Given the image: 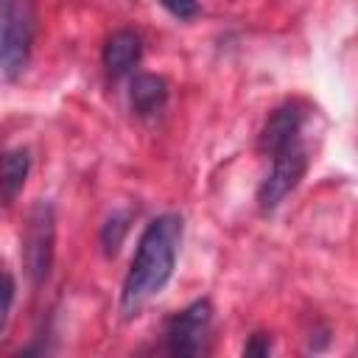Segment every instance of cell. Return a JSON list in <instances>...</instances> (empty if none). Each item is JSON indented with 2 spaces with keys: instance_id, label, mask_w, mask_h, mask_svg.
Returning a JSON list of instances; mask_svg holds the SVG:
<instances>
[{
  "instance_id": "cell-6",
  "label": "cell",
  "mask_w": 358,
  "mask_h": 358,
  "mask_svg": "<svg viewBox=\"0 0 358 358\" xmlns=\"http://www.w3.org/2000/svg\"><path fill=\"white\" fill-rule=\"evenodd\" d=\"M302 120H305V112L299 103H282L277 106L268 120L263 123L260 129V137H257V148L263 154H280L282 148L294 145L296 137H299V129H302Z\"/></svg>"
},
{
  "instance_id": "cell-7",
  "label": "cell",
  "mask_w": 358,
  "mask_h": 358,
  "mask_svg": "<svg viewBox=\"0 0 358 358\" xmlns=\"http://www.w3.org/2000/svg\"><path fill=\"white\" fill-rule=\"evenodd\" d=\"M140 56H143V42L129 28L115 31L103 45V67L112 78H120V76L131 73L137 67Z\"/></svg>"
},
{
  "instance_id": "cell-2",
  "label": "cell",
  "mask_w": 358,
  "mask_h": 358,
  "mask_svg": "<svg viewBox=\"0 0 358 358\" xmlns=\"http://www.w3.org/2000/svg\"><path fill=\"white\" fill-rule=\"evenodd\" d=\"M20 255H22V268L34 285H42L53 268V255H56V210L50 201L39 199L28 210L25 227H22V241H20Z\"/></svg>"
},
{
  "instance_id": "cell-3",
  "label": "cell",
  "mask_w": 358,
  "mask_h": 358,
  "mask_svg": "<svg viewBox=\"0 0 358 358\" xmlns=\"http://www.w3.org/2000/svg\"><path fill=\"white\" fill-rule=\"evenodd\" d=\"M34 28L31 0H0V76L17 78L28 67Z\"/></svg>"
},
{
  "instance_id": "cell-10",
  "label": "cell",
  "mask_w": 358,
  "mask_h": 358,
  "mask_svg": "<svg viewBox=\"0 0 358 358\" xmlns=\"http://www.w3.org/2000/svg\"><path fill=\"white\" fill-rule=\"evenodd\" d=\"M126 229H129V213H117V215H112V218L103 224V229H101V243H103V252H106V255H115V252L120 249Z\"/></svg>"
},
{
  "instance_id": "cell-1",
  "label": "cell",
  "mask_w": 358,
  "mask_h": 358,
  "mask_svg": "<svg viewBox=\"0 0 358 358\" xmlns=\"http://www.w3.org/2000/svg\"><path fill=\"white\" fill-rule=\"evenodd\" d=\"M182 232H185V224H182V215L176 213H162L151 224H145L120 291L123 316H137L140 308L165 288L176 266Z\"/></svg>"
},
{
  "instance_id": "cell-4",
  "label": "cell",
  "mask_w": 358,
  "mask_h": 358,
  "mask_svg": "<svg viewBox=\"0 0 358 358\" xmlns=\"http://www.w3.org/2000/svg\"><path fill=\"white\" fill-rule=\"evenodd\" d=\"M308 171V151L294 143L288 148H282L280 154H274L271 171L266 173V179L257 187V204L263 213H271L274 207H280V201L302 182Z\"/></svg>"
},
{
  "instance_id": "cell-12",
  "label": "cell",
  "mask_w": 358,
  "mask_h": 358,
  "mask_svg": "<svg viewBox=\"0 0 358 358\" xmlns=\"http://www.w3.org/2000/svg\"><path fill=\"white\" fill-rule=\"evenodd\" d=\"M159 6L179 20H190L199 14V0H159Z\"/></svg>"
},
{
  "instance_id": "cell-9",
  "label": "cell",
  "mask_w": 358,
  "mask_h": 358,
  "mask_svg": "<svg viewBox=\"0 0 358 358\" xmlns=\"http://www.w3.org/2000/svg\"><path fill=\"white\" fill-rule=\"evenodd\" d=\"M31 154L25 148H8L0 154V204H11L28 179Z\"/></svg>"
},
{
  "instance_id": "cell-11",
  "label": "cell",
  "mask_w": 358,
  "mask_h": 358,
  "mask_svg": "<svg viewBox=\"0 0 358 358\" xmlns=\"http://www.w3.org/2000/svg\"><path fill=\"white\" fill-rule=\"evenodd\" d=\"M14 294H17L14 277L0 268V333H3V327H6V322H8L11 305H14Z\"/></svg>"
},
{
  "instance_id": "cell-8",
  "label": "cell",
  "mask_w": 358,
  "mask_h": 358,
  "mask_svg": "<svg viewBox=\"0 0 358 358\" xmlns=\"http://www.w3.org/2000/svg\"><path fill=\"white\" fill-rule=\"evenodd\" d=\"M165 101H168V84L162 76H154V73H140L131 78V87H129V103H131V112L137 117H154L165 109Z\"/></svg>"
},
{
  "instance_id": "cell-13",
  "label": "cell",
  "mask_w": 358,
  "mask_h": 358,
  "mask_svg": "<svg viewBox=\"0 0 358 358\" xmlns=\"http://www.w3.org/2000/svg\"><path fill=\"white\" fill-rule=\"evenodd\" d=\"M268 352H271V338L266 333H255L243 347V355H268Z\"/></svg>"
},
{
  "instance_id": "cell-5",
  "label": "cell",
  "mask_w": 358,
  "mask_h": 358,
  "mask_svg": "<svg viewBox=\"0 0 358 358\" xmlns=\"http://www.w3.org/2000/svg\"><path fill=\"white\" fill-rule=\"evenodd\" d=\"M213 322V308L207 299H196L179 313H173L165 324V344L173 355H199L204 350V338Z\"/></svg>"
}]
</instances>
